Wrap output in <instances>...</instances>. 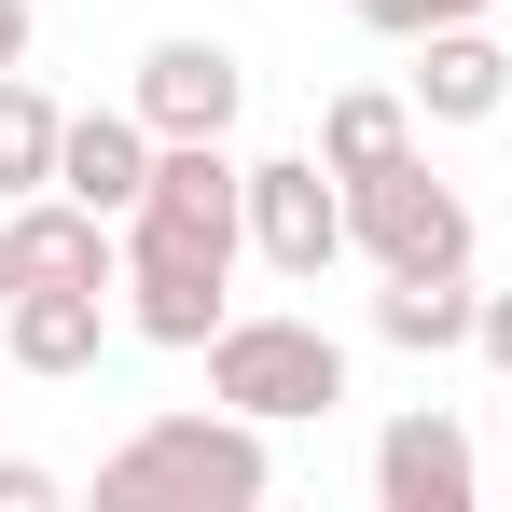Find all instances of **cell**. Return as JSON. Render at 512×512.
Instances as JSON below:
<instances>
[{"instance_id":"obj_18","label":"cell","mask_w":512,"mask_h":512,"mask_svg":"<svg viewBox=\"0 0 512 512\" xmlns=\"http://www.w3.org/2000/svg\"><path fill=\"white\" fill-rule=\"evenodd\" d=\"M28 291V250H14V208H0V305Z\"/></svg>"},{"instance_id":"obj_14","label":"cell","mask_w":512,"mask_h":512,"mask_svg":"<svg viewBox=\"0 0 512 512\" xmlns=\"http://www.w3.org/2000/svg\"><path fill=\"white\" fill-rule=\"evenodd\" d=\"M374 42H429V28H457V14H499V0H346Z\"/></svg>"},{"instance_id":"obj_8","label":"cell","mask_w":512,"mask_h":512,"mask_svg":"<svg viewBox=\"0 0 512 512\" xmlns=\"http://www.w3.org/2000/svg\"><path fill=\"white\" fill-rule=\"evenodd\" d=\"M111 333H125V291H84V277H28V291L0 305V360L42 374V388L97 374V346H111Z\"/></svg>"},{"instance_id":"obj_2","label":"cell","mask_w":512,"mask_h":512,"mask_svg":"<svg viewBox=\"0 0 512 512\" xmlns=\"http://www.w3.org/2000/svg\"><path fill=\"white\" fill-rule=\"evenodd\" d=\"M277 499V443L263 416L208 402V416H139L97 457V512H263Z\"/></svg>"},{"instance_id":"obj_15","label":"cell","mask_w":512,"mask_h":512,"mask_svg":"<svg viewBox=\"0 0 512 512\" xmlns=\"http://www.w3.org/2000/svg\"><path fill=\"white\" fill-rule=\"evenodd\" d=\"M70 499V471H42V457H0V512H56Z\"/></svg>"},{"instance_id":"obj_9","label":"cell","mask_w":512,"mask_h":512,"mask_svg":"<svg viewBox=\"0 0 512 512\" xmlns=\"http://www.w3.org/2000/svg\"><path fill=\"white\" fill-rule=\"evenodd\" d=\"M402 97H416V125H499V111H512V56H499V28H485V14L429 28Z\"/></svg>"},{"instance_id":"obj_16","label":"cell","mask_w":512,"mask_h":512,"mask_svg":"<svg viewBox=\"0 0 512 512\" xmlns=\"http://www.w3.org/2000/svg\"><path fill=\"white\" fill-rule=\"evenodd\" d=\"M471 346L499 360V388H512V291H485V319H471Z\"/></svg>"},{"instance_id":"obj_11","label":"cell","mask_w":512,"mask_h":512,"mask_svg":"<svg viewBox=\"0 0 512 512\" xmlns=\"http://www.w3.org/2000/svg\"><path fill=\"white\" fill-rule=\"evenodd\" d=\"M402 153H416V97H388V84L319 97V167L333 180H374V167H402Z\"/></svg>"},{"instance_id":"obj_19","label":"cell","mask_w":512,"mask_h":512,"mask_svg":"<svg viewBox=\"0 0 512 512\" xmlns=\"http://www.w3.org/2000/svg\"><path fill=\"white\" fill-rule=\"evenodd\" d=\"M499 443H512V402H499Z\"/></svg>"},{"instance_id":"obj_4","label":"cell","mask_w":512,"mask_h":512,"mask_svg":"<svg viewBox=\"0 0 512 512\" xmlns=\"http://www.w3.org/2000/svg\"><path fill=\"white\" fill-rule=\"evenodd\" d=\"M346 236L374 250V277H471V194L429 180V153L346 180Z\"/></svg>"},{"instance_id":"obj_17","label":"cell","mask_w":512,"mask_h":512,"mask_svg":"<svg viewBox=\"0 0 512 512\" xmlns=\"http://www.w3.org/2000/svg\"><path fill=\"white\" fill-rule=\"evenodd\" d=\"M28 28H42V14H28V0H0V70H28Z\"/></svg>"},{"instance_id":"obj_1","label":"cell","mask_w":512,"mask_h":512,"mask_svg":"<svg viewBox=\"0 0 512 512\" xmlns=\"http://www.w3.org/2000/svg\"><path fill=\"white\" fill-rule=\"evenodd\" d=\"M236 263H250V167L222 139H167L153 194L125 208V333L208 360V333L236 319Z\"/></svg>"},{"instance_id":"obj_10","label":"cell","mask_w":512,"mask_h":512,"mask_svg":"<svg viewBox=\"0 0 512 512\" xmlns=\"http://www.w3.org/2000/svg\"><path fill=\"white\" fill-rule=\"evenodd\" d=\"M153 153H167V139H153L139 111H70V139H56V194H84V208L125 222V208L153 194Z\"/></svg>"},{"instance_id":"obj_3","label":"cell","mask_w":512,"mask_h":512,"mask_svg":"<svg viewBox=\"0 0 512 512\" xmlns=\"http://www.w3.org/2000/svg\"><path fill=\"white\" fill-rule=\"evenodd\" d=\"M208 402H236V416L291 429V416H333L346 402V346L319 319H291V305H236L222 333H208Z\"/></svg>"},{"instance_id":"obj_5","label":"cell","mask_w":512,"mask_h":512,"mask_svg":"<svg viewBox=\"0 0 512 512\" xmlns=\"http://www.w3.org/2000/svg\"><path fill=\"white\" fill-rule=\"evenodd\" d=\"M346 250H360V236H346V180L319 167V139H305V153H250V263L263 277L319 291Z\"/></svg>"},{"instance_id":"obj_6","label":"cell","mask_w":512,"mask_h":512,"mask_svg":"<svg viewBox=\"0 0 512 512\" xmlns=\"http://www.w3.org/2000/svg\"><path fill=\"white\" fill-rule=\"evenodd\" d=\"M236 97H250L236 42H208V28H167V42H139V84H125V111H139L153 139H236Z\"/></svg>"},{"instance_id":"obj_7","label":"cell","mask_w":512,"mask_h":512,"mask_svg":"<svg viewBox=\"0 0 512 512\" xmlns=\"http://www.w3.org/2000/svg\"><path fill=\"white\" fill-rule=\"evenodd\" d=\"M471 499H485V443L443 402H402L374 429V512H471Z\"/></svg>"},{"instance_id":"obj_13","label":"cell","mask_w":512,"mask_h":512,"mask_svg":"<svg viewBox=\"0 0 512 512\" xmlns=\"http://www.w3.org/2000/svg\"><path fill=\"white\" fill-rule=\"evenodd\" d=\"M56 139H70V111L28 84V70H0V208L56 194Z\"/></svg>"},{"instance_id":"obj_12","label":"cell","mask_w":512,"mask_h":512,"mask_svg":"<svg viewBox=\"0 0 512 512\" xmlns=\"http://www.w3.org/2000/svg\"><path fill=\"white\" fill-rule=\"evenodd\" d=\"M471 319H485V291H471V277H388V291H374V346H402V360L471 346Z\"/></svg>"}]
</instances>
